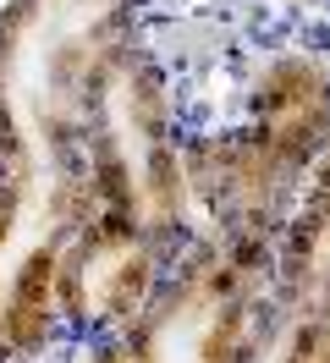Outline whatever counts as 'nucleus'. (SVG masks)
I'll return each mask as SVG.
<instances>
[{"mask_svg":"<svg viewBox=\"0 0 330 363\" xmlns=\"http://www.w3.org/2000/svg\"><path fill=\"white\" fill-rule=\"evenodd\" d=\"M275 242H187L116 336L121 363H237L264 319Z\"/></svg>","mask_w":330,"mask_h":363,"instance_id":"3","label":"nucleus"},{"mask_svg":"<svg viewBox=\"0 0 330 363\" xmlns=\"http://www.w3.org/2000/svg\"><path fill=\"white\" fill-rule=\"evenodd\" d=\"M270 292L281 308L303 319H330V193H308L286 215L275 237V281Z\"/></svg>","mask_w":330,"mask_h":363,"instance_id":"7","label":"nucleus"},{"mask_svg":"<svg viewBox=\"0 0 330 363\" xmlns=\"http://www.w3.org/2000/svg\"><path fill=\"white\" fill-rule=\"evenodd\" d=\"M138 6H0V363H33L61 336L55 270L99 209L88 182V77L138 28Z\"/></svg>","mask_w":330,"mask_h":363,"instance_id":"1","label":"nucleus"},{"mask_svg":"<svg viewBox=\"0 0 330 363\" xmlns=\"http://www.w3.org/2000/svg\"><path fill=\"white\" fill-rule=\"evenodd\" d=\"M171 259L176 253L154 242L149 231H138L110 209H94L77 226V237L66 242L61 270H55L61 330H77L88 341H116L149 308Z\"/></svg>","mask_w":330,"mask_h":363,"instance_id":"5","label":"nucleus"},{"mask_svg":"<svg viewBox=\"0 0 330 363\" xmlns=\"http://www.w3.org/2000/svg\"><path fill=\"white\" fill-rule=\"evenodd\" d=\"M0 6H6V0H0Z\"/></svg>","mask_w":330,"mask_h":363,"instance_id":"11","label":"nucleus"},{"mask_svg":"<svg viewBox=\"0 0 330 363\" xmlns=\"http://www.w3.org/2000/svg\"><path fill=\"white\" fill-rule=\"evenodd\" d=\"M303 182L297 165L264 149L248 127L182 138L187 242H275Z\"/></svg>","mask_w":330,"mask_h":363,"instance_id":"4","label":"nucleus"},{"mask_svg":"<svg viewBox=\"0 0 330 363\" xmlns=\"http://www.w3.org/2000/svg\"><path fill=\"white\" fill-rule=\"evenodd\" d=\"M242 127L308 177L319 149L330 143V61L314 50L270 55L248 83V121Z\"/></svg>","mask_w":330,"mask_h":363,"instance_id":"6","label":"nucleus"},{"mask_svg":"<svg viewBox=\"0 0 330 363\" xmlns=\"http://www.w3.org/2000/svg\"><path fill=\"white\" fill-rule=\"evenodd\" d=\"M308 177H314V193H330V143L319 149V160H314V171H308Z\"/></svg>","mask_w":330,"mask_h":363,"instance_id":"9","label":"nucleus"},{"mask_svg":"<svg viewBox=\"0 0 330 363\" xmlns=\"http://www.w3.org/2000/svg\"><path fill=\"white\" fill-rule=\"evenodd\" d=\"M237 363H330V319H303L275 303Z\"/></svg>","mask_w":330,"mask_h":363,"instance_id":"8","label":"nucleus"},{"mask_svg":"<svg viewBox=\"0 0 330 363\" xmlns=\"http://www.w3.org/2000/svg\"><path fill=\"white\" fill-rule=\"evenodd\" d=\"M77 363H121V352H116V341H94Z\"/></svg>","mask_w":330,"mask_h":363,"instance_id":"10","label":"nucleus"},{"mask_svg":"<svg viewBox=\"0 0 330 363\" xmlns=\"http://www.w3.org/2000/svg\"><path fill=\"white\" fill-rule=\"evenodd\" d=\"M88 182L94 204L149 231L171 253L187 248V193H182V133L171 83L154 50L116 39L88 77Z\"/></svg>","mask_w":330,"mask_h":363,"instance_id":"2","label":"nucleus"}]
</instances>
